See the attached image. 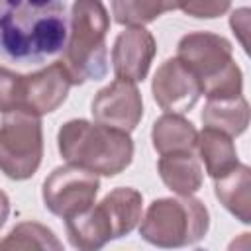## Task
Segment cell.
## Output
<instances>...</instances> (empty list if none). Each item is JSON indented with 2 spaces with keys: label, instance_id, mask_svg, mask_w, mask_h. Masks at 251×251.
Listing matches in <instances>:
<instances>
[{
  "label": "cell",
  "instance_id": "obj_3",
  "mask_svg": "<svg viewBox=\"0 0 251 251\" xmlns=\"http://www.w3.org/2000/svg\"><path fill=\"white\" fill-rule=\"evenodd\" d=\"M108 29L110 16L102 0H75L69 16V37L61 59L73 84L106 76Z\"/></svg>",
  "mask_w": 251,
  "mask_h": 251
},
{
  "label": "cell",
  "instance_id": "obj_2",
  "mask_svg": "<svg viewBox=\"0 0 251 251\" xmlns=\"http://www.w3.org/2000/svg\"><path fill=\"white\" fill-rule=\"evenodd\" d=\"M57 145L65 161L104 176L120 175L133 159L129 133L86 120L67 122L59 129Z\"/></svg>",
  "mask_w": 251,
  "mask_h": 251
},
{
  "label": "cell",
  "instance_id": "obj_5",
  "mask_svg": "<svg viewBox=\"0 0 251 251\" xmlns=\"http://www.w3.org/2000/svg\"><path fill=\"white\" fill-rule=\"evenodd\" d=\"M176 59L198 78L208 100L241 94L243 76L231 59V43L226 37L210 31L188 33L178 41Z\"/></svg>",
  "mask_w": 251,
  "mask_h": 251
},
{
  "label": "cell",
  "instance_id": "obj_8",
  "mask_svg": "<svg viewBox=\"0 0 251 251\" xmlns=\"http://www.w3.org/2000/svg\"><path fill=\"white\" fill-rule=\"evenodd\" d=\"M100 180L96 173H90L76 165H65L57 167L45 178L41 194L45 208L51 214L69 220L76 214H82L94 204Z\"/></svg>",
  "mask_w": 251,
  "mask_h": 251
},
{
  "label": "cell",
  "instance_id": "obj_22",
  "mask_svg": "<svg viewBox=\"0 0 251 251\" xmlns=\"http://www.w3.org/2000/svg\"><path fill=\"white\" fill-rule=\"evenodd\" d=\"M229 24H231L233 33H237V35H239L243 49L247 51L249 47H247V37H245V33H247V29H249V10H247V8H241V10L233 12V14H231Z\"/></svg>",
  "mask_w": 251,
  "mask_h": 251
},
{
  "label": "cell",
  "instance_id": "obj_14",
  "mask_svg": "<svg viewBox=\"0 0 251 251\" xmlns=\"http://www.w3.org/2000/svg\"><path fill=\"white\" fill-rule=\"evenodd\" d=\"M216 196L227 212L239 222H251V171L247 165H237L229 173L214 178Z\"/></svg>",
  "mask_w": 251,
  "mask_h": 251
},
{
  "label": "cell",
  "instance_id": "obj_13",
  "mask_svg": "<svg viewBox=\"0 0 251 251\" xmlns=\"http://www.w3.org/2000/svg\"><path fill=\"white\" fill-rule=\"evenodd\" d=\"M157 167L163 182L178 196L194 194L202 186V167L194 157V151L165 153Z\"/></svg>",
  "mask_w": 251,
  "mask_h": 251
},
{
  "label": "cell",
  "instance_id": "obj_7",
  "mask_svg": "<svg viewBox=\"0 0 251 251\" xmlns=\"http://www.w3.org/2000/svg\"><path fill=\"white\" fill-rule=\"evenodd\" d=\"M43 157L39 116L27 110L6 112L0 124V171L14 180L35 175Z\"/></svg>",
  "mask_w": 251,
  "mask_h": 251
},
{
  "label": "cell",
  "instance_id": "obj_15",
  "mask_svg": "<svg viewBox=\"0 0 251 251\" xmlns=\"http://www.w3.org/2000/svg\"><path fill=\"white\" fill-rule=\"evenodd\" d=\"M196 149L204 161L206 173L212 178H218L239 165L231 137L220 129L204 126V129L196 137Z\"/></svg>",
  "mask_w": 251,
  "mask_h": 251
},
{
  "label": "cell",
  "instance_id": "obj_21",
  "mask_svg": "<svg viewBox=\"0 0 251 251\" xmlns=\"http://www.w3.org/2000/svg\"><path fill=\"white\" fill-rule=\"evenodd\" d=\"M231 0H178V8L192 18H218L227 12Z\"/></svg>",
  "mask_w": 251,
  "mask_h": 251
},
{
  "label": "cell",
  "instance_id": "obj_9",
  "mask_svg": "<svg viewBox=\"0 0 251 251\" xmlns=\"http://www.w3.org/2000/svg\"><path fill=\"white\" fill-rule=\"evenodd\" d=\"M90 112L96 124L129 133L143 116V100L133 80L116 78L94 96Z\"/></svg>",
  "mask_w": 251,
  "mask_h": 251
},
{
  "label": "cell",
  "instance_id": "obj_12",
  "mask_svg": "<svg viewBox=\"0 0 251 251\" xmlns=\"http://www.w3.org/2000/svg\"><path fill=\"white\" fill-rule=\"evenodd\" d=\"M155 51L157 45L151 31H147L143 25L127 27L116 37L112 49V67L116 76L133 82L143 80L149 73Z\"/></svg>",
  "mask_w": 251,
  "mask_h": 251
},
{
  "label": "cell",
  "instance_id": "obj_18",
  "mask_svg": "<svg viewBox=\"0 0 251 251\" xmlns=\"http://www.w3.org/2000/svg\"><path fill=\"white\" fill-rule=\"evenodd\" d=\"M178 0H112L114 20L122 25H145L161 14L176 10Z\"/></svg>",
  "mask_w": 251,
  "mask_h": 251
},
{
  "label": "cell",
  "instance_id": "obj_23",
  "mask_svg": "<svg viewBox=\"0 0 251 251\" xmlns=\"http://www.w3.org/2000/svg\"><path fill=\"white\" fill-rule=\"evenodd\" d=\"M8 214H10V200H8V196L0 190V227H2L4 222L8 220Z\"/></svg>",
  "mask_w": 251,
  "mask_h": 251
},
{
  "label": "cell",
  "instance_id": "obj_16",
  "mask_svg": "<svg viewBox=\"0 0 251 251\" xmlns=\"http://www.w3.org/2000/svg\"><path fill=\"white\" fill-rule=\"evenodd\" d=\"M202 124L206 127L220 129L229 137L241 135L249 126V106L239 94L233 98L208 100L202 112Z\"/></svg>",
  "mask_w": 251,
  "mask_h": 251
},
{
  "label": "cell",
  "instance_id": "obj_19",
  "mask_svg": "<svg viewBox=\"0 0 251 251\" xmlns=\"http://www.w3.org/2000/svg\"><path fill=\"white\" fill-rule=\"evenodd\" d=\"M61 241L55 233L37 224V222H24L18 224L4 241H0V249H61Z\"/></svg>",
  "mask_w": 251,
  "mask_h": 251
},
{
  "label": "cell",
  "instance_id": "obj_6",
  "mask_svg": "<svg viewBox=\"0 0 251 251\" xmlns=\"http://www.w3.org/2000/svg\"><path fill=\"white\" fill-rule=\"evenodd\" d=\"M210 226L206 206L188 196L159 198L141 218L139 235L157 247H184L198 243Z\"/></svg>",
  "mask_w": 251,
  "mask_h": 251
},
{
  "label": "cell",
  "instance_id": "obj_20",
  "mask_svg": "<svg viewBox=\"0 0 251 251\" xmlns=\"http://www.w3.org/2000/svg\"><path fill=\"white\" fill-rule=\"evenodd\" d=\"M22 78L24 75L0 67V112H14L22 106Z\"/></svg>",
  "mask_w": 251,
  "mask_h": 251
},
{
  "label": "cell",
  "instance_id": "obj_4",
  "mask_svg": "<svg viewBox=\"0 0 251 251\" xmlns=\"http://www.w3.org/2000/svg\"><path fill=\"white\" fill-rule=\"evenodd\" d=\"M143 198L135 188H114L100 204L65 220L67 237L73 247L92 251L108 241L127 235L141 222Z\"/></svg>",
  "mask_w": 251,
  "mask_h": 251
},
{
  "label": "cell",
  "instance_id": "obj_1",
  "mask_svg": "<svg viewBox=\"0 0 251 251\" xmlns=\"http://www.w3.org/2000/svg\"><path fill=\"white\" fill-rule=\"evenodd\" d=\"M69 16L63 0H0V57L39 65L63 53Z\"/></svg>",
  "mask_w": 251,
  "mask_h": 251
},
{
  "label": "cell",
  "instance_id": "obj_10",
  "mask_svg": "<svg viewBox=\"0 0 251 251\" xmlns=\"http://www.w3.org/2000/svg\"><path fill=\"white\" fill-rule=\"evenodd\" d=\"M151 88H153L155 102L165 112H171V114L188 112L202 94L198 78L176 57L167 59L157 69Z\"/></svg>",
  "mask_w": 251,
  "mask_h": 251
},
{
  "label": "cell",
  "instance_id": "obj_11",
  "mask_svg": "<svg viewBox=\"0 0 251 251\" xmlns=\"http://www.w3.org/2000/svg\"><path fill=\"white\" fill-rule=\"evenodd\" d=\"M71 86V76L61 61L33 75H24L20 110H27L35 116L55 112L67 100Z\"/></svg>",
  "mask_w": 251,
  "mask_h": 251
},
{
  "label": "cell",
  "instance_id": "obj_17",
  "mask_svg": "<svg viewBox=\"0 0 251 251\" xmlns=\"http://www.w3.org/2000/svg\"><path fill=\"white\" fill-rule=\"evenodd\" d=\"M196 137L198 131L194 126L182 118V114H163L151 129L153 147L159 155L171 153V151H194L196 149Z\"/></svg>",
  "mask_w": 251,
  "mask_h": 251
}]
</instances>
